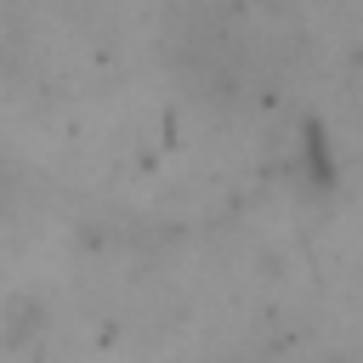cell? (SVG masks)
<instances>
[{
	"label": "cell",
	"mask_w": 363,
	"mask_h": 363,
	"mask_svg": "<svg viewBox=\"0 0 363 363\" xmlns=\"http://www.w3.org/2000/svg\"><path fill=\"white\" fill-rule=\"evenodd\" d=\"M301 182H306L312 193H335V187H340L335 142H329V130H323L318 119H306V125H301Z\"/></svg>",
	"instance_id": "cell-1"
}]
</instances>
